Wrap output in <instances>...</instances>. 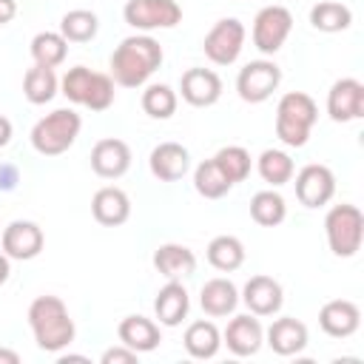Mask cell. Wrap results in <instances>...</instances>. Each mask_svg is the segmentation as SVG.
I'll list each match as a JSON object with an SVG mask.
<instances>
[{
  "label": "cell",
  "mask_w": 364,
  "mask_h": 364,
  "mask_svg": "<svg viewBox=\"0 0 364 364\" xmlns=\"http://www.w3.org/2000/svg\"><path fill=\"white\" fill-rule=\"evenodd\" d=\"M245 48V26L236 17H222L202 40V51L213 65H233Z\"/></svg>",
  "instance_id": "obj_6"
},
{
  "label": "cell",
  "mask_w": 364,
  "mask_h": 364,
  "mask_svg": "<svg viewBox=\"0 0 364 364\" xmlns=\"http://www.w3.org/2000/svg\"><path fill=\"white\" fill-rule=\"evenodd\" d=\"M188 310H191V299H188L185 284L179 279H168V284L154 299V313H156L159 324L176 327V324H182V318L188 316Z\"/></svg>",
  "instance_id": "obj_22"
},
{
  "label": "cell",
  "mask_w": 364,
  "mask_h": 364,
  "mask_svg": "<svg viewBox=\"0 0 364 364\" xmlns=\"http://www.w3.org/2000/svg\"><path fill=\"white\" fill-rule=\"evenodd\" d=\"M57 88H60V80H57L54 68L34 65V68H28L26 77H23V94H26V100H28L31 105H46V102H51L54 94H57Z\"/></svg>",
  "instance_id": "obj_27"
},
{
  "label": "cell",
  "mask_w": 364,
  "mask_h": 364,
  "mask_svg": "<svg viewBox=\"0 0 364 364\" xmlns=\"http://www.w3.org/2000/svg\"><path fill=\"white\" fill-rule=\"evenodd\" d=\"M264 338H267V347L276 355H296V353H301L307 347V338L310 336H307L304 321H299L293 316H284V318H276L267 327Z\"/></svg>",
  "instance_id": "obj_19"
},
{
  "label": "cell",
  "mask_w": 364,
  "mask_h": 364,
  "mask_svg": "<svg viewBox=\"0 0 364 364\" xmlns=\"http://www.w3.org/2000/svg\"><path fill=\"white\" fill-rule=\"evenodd\" d=\"M256 168H259V176H262L267 185H273V188L287 185V182L293 179V173H296L293 159H290L284 151H279V148H267V151H262Z\"/></svg>",
  "instance_id": "obj_31"
},
{
  "label": "cell",
  "mask_w": 364,
  "mask_h": 364,
  "mask_svg": "<svg viewBox=\"0 0 364 364\" xmlns=\"http://www.w3.org/2000/svg\"><path fill=\"white\" fill-rule=\"evenodd\" d=\"M182 344H185V350H188L191 358H213L219 353V347H222V333L216 330L213 321H205L202 318V321L188 324Z\"/></svg>",
  "instance_id": "obj_25"
},
{
  "label": "cell",
  "mask_w": 364,
  "mask_h": 364,
  "mask_svg": "<svg viewBox=\"0 0 364 364\" xmlns=\"http://www.w3.org/2000/svg\"><path fill=\"white\" fill-rule=\"evenodd\" d=\"M148 165H151V173L159 179V182H176L188 173L191 168V154L185 145L179 142H159L151 156H148Z\"/></svg>",
  "instance_id": "obj_18"
},
{
  "label": "cell",
  "mask_w": 364,
  "mask_h": 364,
  "mask_svg": "<svg viewBox=\"0 0 364 364\" xmlns=\"http://www.w3.org/2000/svg\"><path fill=\"white\" fill-rule=\"evenodd\" d=\"M361 324V310L355 301L333 299L318 310V327L330 338H350Z\"/></svg>",
  "instance_id": "obj_16"
},
{
  "label": "cell",
  "mask_w": 364,
  "mask_h": 364,
  "mask_svg": "<svg viewBox=\"0 0 364 364\" xmlns=\"http://www.w3.org/2000/svg\"><path fill=\"white\" fill-rule=\"evenodd\" d=\"M353 23V11L344 6V3H336V0H321L310 9V26L316 31H324V34H336V31H344L350 28Z\"/></svg>",
  "instance_id": "obj_26"
},
{
  "label": "cell",
  "mask_w": 364,
  "mask_h": 364,
  "mask_svg": "<svg viewBox=\"0 0 364 364\" xmlns=\"http://www.w3.org/2000/svg\"><path fill=\"white\" fill-rule=\"evenodd\" d=\"M316 119H318L316 100L304 91H287L276 105V136L290 148H301L307 145Z\"/></svg>",
  "instance_id": "obj_3"
},
{
  "label": "cell",
  "mask_w": 364,
  "mask_h": 364,
  "mask_svg": "<svg viewBox=\"0 0 364 364\" xmlns=\"http://www.w3.org/2000/svg\"><path fill=\"white\" fill-rule=\"evenodd\" d=\"M336 193V176L327 165H304L296 173V199L304 208H324Z\"/></svg>",
  "instance_id": "obj_11"
},
{
  "label": "cell",
  "mask_w": 364,
  "mask_h": 364,
  "mask_svg": "<svg viewBox=\"0 0 364 364\" xmlns=\"http://www.w3.org/2000/svg\"><path fill=\"white\" fill-rule=\"evenodd\" d=\"M199 304L208 316L213 318H222V316H230L239 304V290L230 279H208L199 290Z\"/></svg>",
  "instance_id": "obj_23"
},
{
  "label": "cell",
  "mask_w": 364,
  "mask_h": 364,
  "mask_svg": "<svg viewBox=\"0 0 364 364\" xmlns=\"http://www.w3.org/2000/svg\"><path fill=\"white\" fill-rule=\"evenodd\" d=\"M239 299L247 304V310H250L253 316H273V313L282 310L284 290H282V284H279L276 279H270V276H250Z\"/></svg>",
  "instance_id": "obj_15"
},
{
  "label": "cell",
  "mask_w": 364,
  "mask_h": 364,
  "mask_svg": "<svg viewBox=\"0 0 364 364\" xmlns=\"http://www.w3.org/2000/svg\"><path fill=\"white\" fill-rule=\"evenodd\" d=\"M0 364H20V355H17L14 350L0 347Z\"/></svg>",
  "instance_id": "obj_42"
},
{
  "label": "cell",
  "mask_w": 364,
  "mask_h": 364,
  "mask_svg": "<svg viewBox=\"0 0 364 364\" xmlns=\"http://www.w3.org/2000/svg\"><path fill=\"white\" fill-rule=\"evenodd\" d=\"M213 162L219 165V171L228 176L230 185L245 182L247 173H250V154L242 145H225V148H219L216 156H213Z\"/></svg>",
  "instance_id": "obj_35"
},
{
  "label": "cell",
  "mask_w": 364,
  "mask_h": 364,
  "mask_svg": "<svg viewBox=\"0 0 364 364\" xmlns=\"http://www.w3.org/2000/svg\"><path fill=\"white\" fill-rule=\"evenodd\" d=\"M327 114L336 122H353L364 117V85L355 77H341L327 91Z\"/></svg>",
  "instance_id": "obj_12"
},
{
  "label": "cell",
  "mask_w": 364,
  "mask_h": 364,
  "mask_svg": "<svg viewBox=\"0 0 364 364\" xmlns=\"http://www.w3.org/2000/svg\"><path fill=\"white\" fill-rule=\"evenodd\" d=\"M97 28H100V20L94 11L88 9H74V11H65L63 20H60V34L68 40V43H88L97 37Z\"/></svg>",
  "instance_id": "obj_32"
},
{
  "label": "cell",
  "mask_w": 364,
  "mask_h": 364,
  "mask_svg": "<svg viewBox=\"0 0 364 364\" xmlns=\"http://www.w3.org/2000/svg\"><path fill=\"white\" fill-rule=\"evenodd\" d=\"M154 267L165 279H185V276H191L196 270V256H193L191 247L168 242V245H159L154 250Z\"/></svg>",
  "instance_id": "obj_24"
},
{
  "label": "cell",
  "mask_w": 364,
  "mask_h": 364,
  "mask_svg": "<svg viewBox=\"0 0 364 364\" xmlns=\"http://www.w3.org/2000/svg\"><path fill=\"white\" fill-rule=\"evenodd\" d=\"M114 80H111V74H100V71H94V80H91V88H88V97H85V108H91V111H105V108H111L114 105V97H117V91H114Z\"/></svg>",
  "instance_id": "obj_37"
},
{
  "label": "cell",
  "mask_w": 364,
  "mask_h": 364,
  "mask_svg": "<svg viewBox=\"0 0 364 364\" xmlns=\"http://www.w3.org/2000/svg\"><path fill=\"white\" fill-rule=\"evenodd\" d=\"M91 80H94V71H91V68L74 65V68L65 71V77H63V82H60V88H63L60 94H63L68 102L82 105L85 97H88V88H91Z\"/></svg>",
  "instance_id": "obj_36"
},
{
  "label": "cell",
  "mask_w": 364,
  "mask_h": 364,
  "mask_svg": "<svg viewBox=\"0 0 364 364\" xmlns=\"http://www.w3.org/2000/svg\"><path fill=\"white\" fill-rule=\"evenodd\" d=\"M9 273H11V264H9V256L0 250V284L9 279Z\"/></svg>",
  "instance_id": "obj_43"
},
{
  "label": "cell",
  "mask_w": 364,
  "mask_h": 364,
  "mask_svg": "<svg viewBox=\"0 0 364 364\" xmlns=\"http://www.w3.org/2000/svg\"><path fill=\"white\" fill-rule=\"evenodd\" d=\"M91 213L100 225L105 228H117L122 225L128 216H131V199L122 188H114V185H105L94 193L91 199Z\"/></svg>",
  "instance_id": "obj_20"
},
{
  "label": "cell",
  "mask_w": 364,
  "mask_h": 364,
  "mask_svg": "<svg viewBox=\"0 0 364 364\" xmlns=\"http://www.w3.org/2000/svg\"><path fill=\"white\" fill-rule=\"evenodd\" d=\"M142 111L151 119H168L176 111V91L165 82H154L142 91Z\"/></svg>",
  "instance_id": "obj_34"
},
{
  "label": "cell",
  "mask_w": 364,
  "mask_h": 364,
  "mask_svg": "<svg viewBox=\"0 0 364 364\" xmlns=\"http://www.w3.org/2000/svg\"><path fill=\"white\" fill-rule=\"evenodd\" d=\"M20 182V171L11 162H0V191H14Z\"/></svg>",
  "instance_id": "obj_39"
},
{
  "label": "cell",
  "mask_w": 364,
  "mask_h": 364,
  "mask_svg": "<svg viewBox=\"0 0 364 364\" xmlns=\"http://www.w3.org/2000/svg\"><path fill=\"white\" fill-rule=\"evenodd\" d=\"M0 245H3V253H6L9 259L28 262V259H34V256H40V253H43L46 236H43V228H40L37 222L14 219L11 225H6V228H3Z\"/></svg>",
  "instance_id": "obj_10"
},
{
  "label": "cell",
  "mask_w": 364,
  "mask_h": 364,
  "mask_svg": "<svg viewBox=\"0 0 364 364\" xmlns=\"http://www.w3.org/2000/svg\"><path fill=\"white\" fill-rule=\"evenodd\" d=\"M324 230H327V245L336 256L350 259L361 250L364 239V213L355 205H333L324 216Z\"/></svg>",
  "instance_id": "obj_5"
},
{
  "label": "cell",
  "mask_w": 364,
  "mask_h": 364,
  "mask_svg": "<svg viewBox=\"0 0 364 364\" xmlns=\"http://www.w3.org/2000/svg\"><path fill=\"white\" fill-rule=\"evenodd\" d=\"M136 355H139V353H134L131 347L119 344V347H111V350H105L100 361H102V364H134V361H136Z\"/></svg>",
  "instance_id": "obj_38"
},
{
  "label": "cell",
  "mask_w": 364,
  "mask_h": 364,
  "mask_svg": "<svg viewBox=\"0 0 364 364\" xmlns=\"http://www.w3.org/2000/svg\"><path fill=\"white\" fill-rule=\"evenodd\" d=\"M179 91L182 100L193 108H208L213 102H219L222 97V80L216 71L210 68H188L179 80Z\"/></svg>",
  "instance_id": "obj_13"
},
{
  "label": "cell",
  "mask_w": 364,
  "mask_h": 364,
  "mask_svg": "<svg viewBox=\"0 0 364 364\" xmlns=\"http://www.w3.org/2000/svg\"><path fill=\"white\" fill-rule=\"evenodd\" d=\"M279 82H282V68L273 60H253L239 71L236 91L245 102L256 105V102H264L267 97H273Z\"/></svg>",
  "instance_id": "obj_9"
},
{
  "label": "cell",
  "mask_w": 364,
  "mask_h": 364,
  "mask_svg": "<svg viewBox=\"0 0 364 364\" xmlns=\"http://www.w3.org/2000/svg\"><path fill=\"white\" fill-rule=\"evenodd\" d=\"M65 54H68V40L60 31H40V34H34V40H31L34 65L57 68L65 60Z\"/></svg>",
  "instance_id": "obj_28"
},
{
  "label": "cell",
  "mask_w": 364,
  "mask_h": 364,
  "mask_svg": "<svg viewBox=\"0 0 364 364\" xmlns=\"http://www.w3.org/2000/svg\"><path fill=\"white\" fill-rule=\"evenodd\" d=\"M68 361H88V358L85 355H71V353L68 355H60V364H68Z\"/></svg>",
  "instance_id": "obj_44"
},
{
  "label": "cell",
  "mask_w": 364,
  "mask_h": 364,
  "mask_svg": "<svg viewBox=\"0 0 364 364\" xmlns=\"http://www.w3.org/2000/svg\"><path fill=\"white\" fill-rule=\"evenodd\" d=\"M293 31V14L284 6H264L253 17V46L262 54H276Z\"/></svg>",
  "instance_id": "obj_8"
},
{
  "label": "cell",
  "mask_w": 364,
  "mask_h": 364,
  "mask_svg": "<svg viewBox=\"0 0 364 364\" xmlns=\"http://www.w3.org/2000/svg\"><path fill=\"white\" fill-rule=\"evenodd\" d=\"M193 188H196V193L205 196V199H222L233 185L228 182V176L219 171V165H216L213 159H205V162H199L196 171H193Z\"/></svg>",
  "instance_id": "obj_33"
},
{
  "label": "cell",
  "mask_w": 364,
  "mask_h": 364,
  "mask_svg": "<svg viewBox=\"0 0 364 364\" xmlns=\"http://www.w3.org/2000/svg\"><path fill=\"white\" fill-rule=\"evenodd\" d=\"M117 336H119V344L131 347L134 353H151L162 341L159 324L145 316H125L117 327Z\"/></svg>",
  "instance_id": "obj_21"
},
{
  "label": "cell",
  "mask_w": 364,
  "mask_h": 364,
  "mask_svg": "<svg viewBox=\"0 0 364 364\" xmlns=\"http://www.w3.org/2000/svg\"><path fill=\"white\" fill-rule=\"evenodd\" d=\"M91 168L102 179H119L131 168V148L117 136H105L91 148Z\"/></svg>",
  "instance_id": "obj_14"
},
{
  "label": "cell",
  "mask_w": 364,
  "mask_h": 364,
  "mask_svg": "<svg viewBox=\"0 0 364 364\" xmlns=\"http://www.w3.org/2000/svg\"><path fill=\"white\" fill-rule=\"evenodd\" d=\"M264 341V330L259 324V318H253L250 313L247 316H236L228 321L225 333H222V344H228V350L239 358L245 355H256L259 347Z\"/></svg>",
  "instance_id": "obj_17"
},
{
  "label": "cell",
  "mask_w": 364,
  "mask_h": 364,
  "mask_svg": "<svg viewBox=\"0 0 364 364\" xmlns=\"http://www.w3.org/2000/svg\"><path fill=\"white\" fill-rule=\"evenodd\" d=\"M208 262L216 270H222V273H233L245 262V245L236 236H228V233L225 236H216L208 245Z\"/></svg>",
  "instance_id": "obj_30"
},
{
  "label": "cell",
  "mask_w": 364,
  "mask_h": 364,
  "mask_svg": "<svg viewBox=\"0 0 364 364\" xmlns=\"http://www.w3.org/2000/svg\"><path fill=\"white\" fill-rule=\"evenodd\" d=\"M9 142H11V122H9V117L0 114V148H6Z\"/></svg>",
  "instance_id": "obj_41"
},
{
  "label": "cell",
  "mask_w": 364,
  "mask_h": 364,
  "mask_svg": "<svg viewBox=\"0 0 364 364\" xmlns=\"http://www.w3.org/2000/svg\"><path fill=\"white\" fill-rule=\"evenodd\" d=\"M28 324L37 347L46 353H63L77 336L74 318L60 296H37L28 304Z\"/></svg>",
  "instance_id": "obj_2"
},
{
  "label": "cell",
  "mask_w": 364,
  "mask_h": 364,
  "mask_svg": "<svg viewBox=\"0 0 364 364\" xmlns=\"http://www.w3.org/2000/svg\"><path fill=\"white\" fill-rule=\"evenodd\" d=\"M17 14V0H0V26L11 23Z\"/></svg>",
  "instance_id": "obj_40"
},
{
  "label": "cell",
  "mask_w": 364,
  "mask_h": 364,
  "mask_svg": "<svg viewBox=\"0 0 364 364\" xmlns=\"http://www.w3.org/2000/svg\"><path fill=\"white\" fill-rule=\"evenodd\" d=\"M122 17L136 31H154V28L179 26L182 9L176 0H128L122 9Z\"/></svg>",
  "instance_id": "obj_7"
},
{
  "label": "cell",
  "mask_w": 364,
  "mask_h": 364,
  "mask_svg": "<svg viewBox=\"0 0 364 364\" xmlns=\"http://www.w3.org/2000/svg\"><path fill=\"white\" fill-rule=\"evenodd\" d=\"M162 46L148 34L125 37L111 54V80L122 88H139L162 65Z\"/></svg>",
  "instance_id": "obj_1"
},
{
  "label": "cell",
  "mask_w": 364,
  "mask_h": 364,
  "mask_svg": "<svg viewBox=\"0 0 364 364\" xmlns=\"http://www.w3.org/2000/svg\"><path fill=\"white\" fill-rule=\"evenodd\" d=\"M287 216V205H284V196L279 191H259L253 199H250V219L262 228H276L282 225Z\"/></svg>",
  "instance_id": "obj_29"
},
{
  "label": "cell",
  "mask_w": 364,
  "mask_h": 364,
  "mask_svg": "<svg viewBox=\"0 0 364 364\" xmlns=\"http://www.w3.org/2000/svg\"><path fill=\"white\" fill-rule=\"evenodd\" d=\"M80 128H82V119H80L77 111L57 108V111H51L43 119L34 122L31 145L43 156H60V154H65L74 145V139L80 136Z\"/></svg>",
  "instance_id": "obj_4"
}]
</instances>
